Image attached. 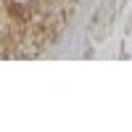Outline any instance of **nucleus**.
I'll use <instances>...</instances> for the list:
<instances>
[]
</instances>
